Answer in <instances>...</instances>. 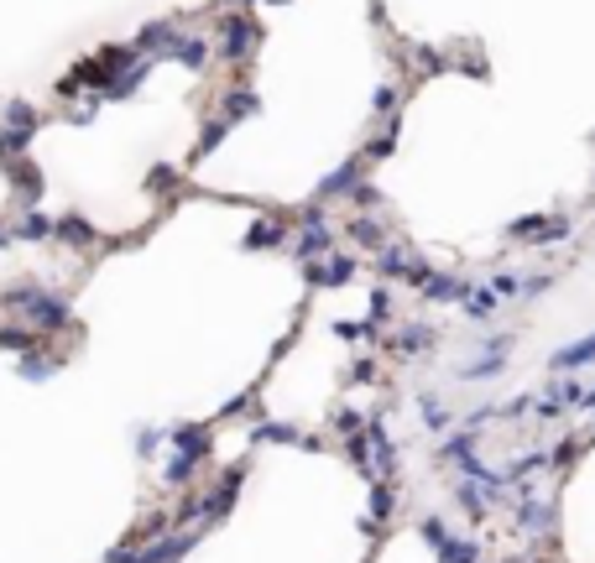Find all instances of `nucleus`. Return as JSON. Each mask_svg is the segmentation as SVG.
<instances>
[{
	"mask_svg": "<svg viewBox=\"0 0 595 563\" xmlns=\"http://www.w3.org/2000/svg\"><path fill=\"white\" fill-rule=\"evenodd\" d=\"M272 5H282V0H272Z\"/></svg>",
	"mask_w": 595,
	"mask_h": 563,
	"instance_id": "4be33fe9",
	"label": "nucleus"
},
{
	"mask_svg": "<svg viewBox=\"0 0 595 563\" xmlns=\"http://www.w3.org/2000/svg\"><path fill=\"white\" fill-rule=\"evenodd\" d=\"M397 100H403V89H397V83H382V89L371 94V110H376V115H392V110H397Z\"/></svg>",
	"mask_w": 595,
	"mask_h": 563,
	"instance_id": "4468645a",
	"label": "nucleus"
},
{
	"mask_svg": "<svg viewBox=\"0 0 595 563\" xmlns=\"http://www.w3.org/2000/svg\"><path fill=\"white\" fill-rule=\"evenodd\" d=\"M53 371H58V360H47V354H22V375L26 381H47Z\"/></svg>",
	"mask_w": 595,
	"mask_h": 563,
	"instance_id": "f8f14e48",
	"label": "nucleus"
},
{
	"mask_svg": "<svg viewBox=\"0 0 595 563\" xmlns=\"http://www.w3.org/2000/svg\"><path fill=\"white\" fill-rule=\"evenodd\" d=\"M53 235H58V240H68V246H89V240H94V229H89L84 219H58V225H53Z\"/></svg>",
	"mask_w": 595,
	"mask_h": 563,
	"instance_id": "0eeeda50",
	"label": "nucleus"
},
{
	"mask_svg": "<svg viewBox=\"0 0 595 563\" xmlns=\"http://www.w3.org/2000/svg\"><path fill=\"white\" fill-rule=\"evenodd\" d=\"M235 5H251V0H235Z\"/></svg>",
	"mask_w": 595,
	"mask_h": 563,
	"instance_id": "412c9836",
	"label": "nucleus"
},
{
	"mask_svg": "<svg viewBox=\"0 0 595 563\" xmlns=\"http://www.w3.org/2000/svg\"><path fill=\"white\" fill-rule=\"evenodd\" d=\"M382 271H386V277H403V271H413V261H407L397 246H386L382 250Z\"/></svg>",
	"mask_w": 595,
	"mask_h": 563,
	"instance_id": "dca6fc26",
	"label": "nucleus"
},
{
	"mask_svg": "<svg viewBox=\"0 0 595 563\" xmlns=\"http://www.w3.org/2000/svg\"><path fill=\"white\" fill-rule=\"evenodd\" d=\"M350 235H356L361 246H382V240H386V229L376 225V219H366V214H361V219H350Z\"/></svg>",
	"mask_w": 595,
	"mask_h": 563,
	"instance_id": "9b49d317",
	"label": "nucleus"
},
{
	"mask_svg": "<svg viewBox=\"0 0 595 563\" xmlns=\"http://www.w3.org/2000/svg\"><path fill=\"white\" fill-rule=\"evenodd\" d=\"M251 42H256V21L246 16V11L225 16V37H219V53H225V63H246Z\"/></svg>",
	"mask_w": 595,
	"mask_h": 563,
	"instance_id": "f03ea898",
	"label": "nucleus"
},
{
	"mask_svg": "<svg viewBox=\"0 0 595 563\" xmlns=\"http://www.w3.org/2000/svg\"><path fill=\"white\" fill-rule=\"evenodd\" d=\"M0 303L16 313L26 329H37V334H53V329H63V324H68V303H63V297H53V292L32 287V282H22V287H5V292H0Z\"/></svg>",
	"mask_w": 595,
	"mask_h": 563,
	"instance_id": "f257e3e1",
	"label": "nucleus"
},
{
	"mask_svg": "<svg viewBox=\"0 0 595 563\" xmlns=\"http://www.w3.org/2000/svg\"><path fill=\"white\" fill-rule=\"evenodd\" d=\"M361 188V162H345V167H335L329 178L319 183V193H314V204H324V199H335V193H356Z\"/></svg>",
	"mask_w": 595,
	"mask_h": 563,
	"instance_id": "20e7f679",
	"label": "nucleus"
},
{
	"mask_svg": "<svg viewBox=\"0 0 595 563\" xmlns=\"http://www.w3.org/2000/svg\"><path fill=\"white\" fill-rule=\"evenodd\" d=\"M570 229H574V225L559 214V219H543V229H538L532 240H538V246H553V240H570Z\"/></svg>",
	"mask_w": 595,
	"mask_h": 563,
	"instance_id": "ddd939ff",
	"label": "nucleus"
},
{
	"mask_svg": "<svg viewBox=\"0 0 595 563\" xmlns=\"http://www.w3.org/2000/svg\"><path fill=\"white\" fill-rule=\"evenodd\" d=\"M225 131H230V121H214V125H210V131H204V141H199V157H210L214 146L225 141Z\"/></svg>",
	"mask_w": 595,
	"mask_h": 563,
	"instance_id": "f3484780",
	"label": "nucleus"
},
{
	"mask_svg": "<svg viewBox=\"0 0 595 563\" xmlns=\"http://www.w3.org/2000/svg\"><path fill=\"white\" fill-rule=\"evenodd\" d=\"M53 235V219L47 214H26L22 225H16V240H47Z\"/></svg>",
	"mask_w": 595,
	"mask_h": 563,
	"instance_id": "1a4fd4ad",
	"label": "nucleus"
},
{
	"mask_svg": "<svg viewBox=\"0 0 595 563\" xmlns=\"http://www.w3.org/2000/svg\"><path fill=\"white\" fill-rule=\"evenodd\" d=\"M350 199H356V204H361V209H371V204H382V188L361 183V188H356V193H350Z\"/></svg>",
	"mask_w": 595,
	"mask_h": 563,
	"instance_id": "6ab92c4d",
	"label": "nucleus"
},
{
	"mask_svg": "<svg viewBox=\"0 0 595 563\" xmlns=\"http://www.w3.org/2000/svg\"><path fill=\"white\" fill-rule=\"evenodd\" d=\"M168 58H172V63H183L189 73H199V68L210 63V42H204V37H178V47H172Z\"/></svg>",
	"mask_w": 595,
	"mask_h": 563,
	"instance_id": "39448f33",
	"label": "nucleus"
},
{
	"mask_svg": "<svg viewBox=\"0 0 595 563\" xmlns=\"http://www.w3.org/2000/svg\"><path fill=\"white\" fill-rule=\"evenodd\" d=\"M256 110H261V100H256L251 89H235V94H225V115H219V121H246V115H256Z\"/></svg>",
	"mask_w": 595,
	"mask_h": 563,
	"instance_id": "423d86ee",
	"label": "nucleus"
},
{
	"mask_svg": "<svg viewBox=\"0 0 595 563\" xmlns=\"http://www.w3.org/2000/svg\"><path fill=\"white\" fill-rule=\"evenodd\" d=\"M308 277H314V282H350V277H356V261L335 256V261H329V271H314V267H308Z\"/></svg>",
	"mask_w": 595,
	"mask_h": 563,
	"instance_id": "9d476101",
	"label": "nucleus"
},
{
	"mask_svg": "<svg viewBox=\"0 0 595 563\" xmlns=\"http://www.w3.org/2000/svg\"><path fill=\"white\" fill-rule=\"evenodd\" d=\"M392 146H397V115H392V125H386V131H376V136H371L366 157H371V162H382V157H392Z\"/></svg>",
	"mask_w": 595,
	"mask_h": 563,
	"instance_id": "6e6552de",
	"label": "nucleus"
},
{
	"mask_svg": "<svg viewBox=\"0 0 595 563\" xmlns=\"http://www.w3.org/2000/svg\"><path fill=\"white\" fill-rule=\"evenodd\" d=\"M428 297H454V282H449V277H439V282H428Z\"/></svg>",
	"mask_w": 595,
	"mask_h": 563,
	"instance_id": "aec40b11",
	"label": "nucleus"
},
{
	"mask_svg": "<svg viewBox=\"0 0 595 563\" xmlns=\"http://www.w3.org/2000/svg\"><path fill=\"white\" fill-rule=\"evenodd\" d=\"M282 235H288V229H282V225H272V219H261V225H256L251 235H246V246H277Z\"/></svg>",
	"mask_w": 595,
	"mask_h": 563,
	"instance_id": "2eb2a0df",
	"label": "nucleus"
},
{
	"mask_svg": "<svg viewBox=\"0 0 595 563\" xmlns=\"http://www.w3.org/2000/svg\"><path fill=\"white\" fill-rule=\"evenodd\" d=\"M178 37H183V32H178L172 21H151L147 32L136 37V47H141V53H157V58H168L172 47H178Z\"/></svg>",
	"mask_w": 595,
	"mask_h": 563,
	"instance_id": "7ed1b4c3",
	"label": "nucleus"
},
{
	"mask_svg": "<svg viewBox=\"0 0 595 563\" xmlns=\"http://www.w3.org/2000/svg\"><path fill=\"white\" fill-rule=\"evenodd\" d=\"M538 229H543V219H538V214H528V219H517V225H507V235H512V240H532Z\"/></svg>",
	"mask_w": 595,
	"mask_h": 563,
	"instance_id": "a211bd4d",
	"label": "nucleus"
}]
</instances>
